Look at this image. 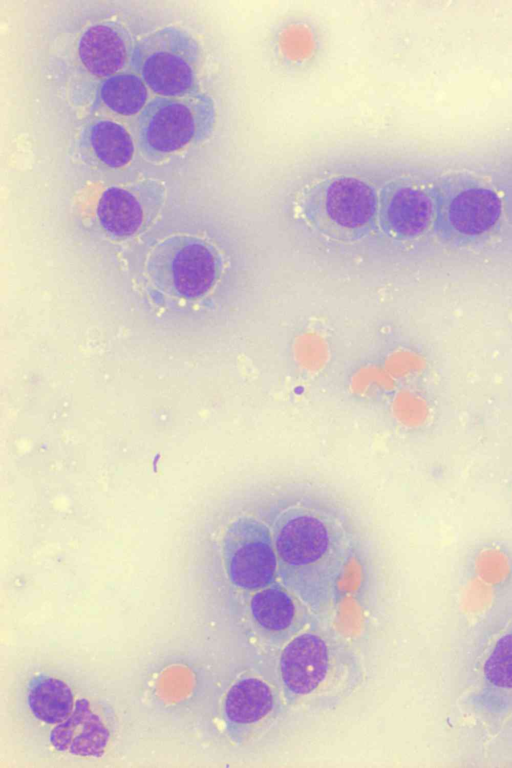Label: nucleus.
<instances>
[{"label": "nucleus", "instance_id": "obj_18", "mask_svg": "<svg viewBox=\"0 0 512 768\" xmlns=\"http://www.w3.org/2000/svg\"><path fill=\"white\" fill-rule=\"evenodd\" d=\"M102 104L110 111L132 116L140 112L147 100L144 81L135 74H116L103 81L98 91Z\"/></svg>", "mask_w": 512, "mask_h": 768}, {"label": "nucleus", "instance_id": "obj_11", "mask_svg": "<svg viewBox=\"0 0 512 768\" xmlns=\"http://www.w3.org/2000/svg\"><path fill=\"white\" fill-rule=\"evenodd\" d=\"M376 209V195L364 182L350 177L333 180L326 189L325 210L330 220L343 227H359Z\"/></svg>", "mask_w": 512, "mask_h": 768}, {"label": "nucleus", "instance_id": "obj_5", "mask_svg": "<svg viewBox=\"0 0 512 768\" xmlns=\"http://www.w3.org/2000/svg\"><path fill=\"white\" fill-rule=\"evenodd\" d=\"M437 226L450 237L467 239L490 230L501 215L496 192L474 176L444 177L437 189Z\"/></svg>", "mask_w": 512, "mask_h": 768}, {"label": "nucleus", "instance_id": "obj_17", "mask_svg": "<svg viewBox=\"0 0 512 768\" xmlns=\"http://www.w3.org/2000/svg\"><path fill=\"white\" fill-rule=\"evenodd\" d=\"M28 705L38 720L47 724L60 723L72 712L73 693L60 679L39 675L29 684Z\"/></svg>", "mask_w": 512, "mask_h": 768}, {"label": "nucleus", "instance_id": "obj_8", "mask_svg": "<svg viewBox=\"0 0 512 768\" xmlns=\"http://www.w3.org/2000/svg\"><path fill=\"white\" fill-rule=\"evenodd\" d=\"M132 51L127 32L114 23L90 26L78 43L81 63L90 74L98 77L116 75L131 59Z\"/></svg>", "mask_w": 512, "mask_h": 768}, {"label": "nucleus", "instance_id": "obj_3", "mask_svg": "<svg viewBox=\"0 0 512 768\" xmlns=\"http://www.w3.org/2000/svg\"><path fill=\"white\" fill-rule=\"evenodd\" d=\"M223 558L231 583L246 591H258L274 583L277 554L265 496L248 501L228 526Z\"/></svg>", "mask_w": 512, "mask_h": 768}, {"label": "nucleus", "instance_id": "obj_6", "mask_svg": "<svg viewBox=\"0 0 512 768\" xmlns=\"http://www.w3.org/2000/svg\"><path fill=\"white\" fill-rule=\"evenodd\" d=\"M331 669V648L317 632L296 635L281 652L280 678L287 697L293 701L315 696L324 688Z\"/></svg>", "mask_w": 512, "mask_h": 768}, {"label": "nucleus", "instance_id": "obj_12", "mask_svg": "<svg viewBox=\"0 0 512 768\" xmlns=\"http://www.w3.org/2000/svg\"><path fill=\"white\" fill-rule=\"evenodd\" d=\"M81 144L88 158L101 168L119 169L133 158L134 142L127 129L110 119H95L84 129Z\"/></svg>", "mask_w": 512, "mask_h": 768}, {"label": "nucleus", "instance_id": "obj_9", "mask_svg": "<svg viewBox=\"0 0 512 768\" xmlns=\"http://www.w3.org/2000/svg\"><path fill=\"white\" fill-rule=\"evenodd\" d=\"M299 601L284 585L274 582L252 595L250 614L256 627L268 638L285 639L301 627L305 605Z\"/></svg>", "mask_w": 512, "mask_h": 768}, {"label": "nucleus", "instance_id": "obj_13", "mask_svg": "<svg viewBox=\"0 0 512 768\" xmlns=\"http://www.w3.org/2000/svg\"><path fill=\"white\" fill-rule=\"evenodd\" d=\"M274 708L270 687L259 678L245 677L228 691L224 712L234 729H250L264 720Z\"/></svg>", "mask_w": 512, "mask_h": 768}, {"label": "nucleus", "instance_id": "obj_4", "mask_svg": "<svg viewBox=\"0 0 512 768\" xmlns=\"http://www.w3.org/2000/svg\"><path fill=\"white\" fill-rule=\"evenodd\" d=\"M199 45L177 27L159 29L133 48L131 65L156 94L178 97L191 93L197 79Z\"/></svg>", "mask_w": 512, "mask_h": 768}, {"label": "nucleus", "instance_id": "obj_16", "mask_svg": "<svg viewBox=\"0 0 512 768\" xmlns=\"http://www.w3.org/2000/svg\"><path fill=\"white\" fill-rule=\"evenodd\" d=\"M433 214L430 197L421 189L402 186L390 197L387 220L392 230L403 236H416L429 225Z\"/></svg>", "mask_w": 512, "mask_h": 768}, {"label": "nucleus", "instance_id": "obj_2", "mask_svg": "<svg viewBox=\"0 0 512 768\" xmlns=\"http://www.w3.org/2000/svg\"><path fill=\"white\" fill-rule=\"evenodd\" d=\"M213 122L214 105L205 94L155 98L138 119L140 149L149 160L167 159L205 139Z\"/></svg>", "mask_w": 512, "mask_h": 768}, {"label": "nucleus", "instance_id": "obj_7", "mask_svg": "<svg viewBox=\"0 0 512 768\" xmlns=\"http://www.w3.org/2000/svg\"><path fill=\"white\" fill-rule=\"evenodd\" d=\"M473 705L482 714L502 718L512 714V620L487 652Z\"/></svg>", "mask_w": 512, "mask_h": 768}, {"label": "nucleus", "instance_id": "obj_15", "mask_svg": "<svg viewBox=\"0 0 512 768\" xmlns=\"http://www.w3.org/2000/svg\"><path fill=\"white\" fill-rule=\"evenodd\" d=\"M137 185L136 190L138 189ZM135 188L110 187L100 196L96 214L101 227L117 237L133 235L144 222L145 210Z\"/></svg>", "mask_w": 512, "mask_h": 768}, {"label": "nucleus", "instance_id": "obj_1", "mask_svg": "<svg viewBox=\"0 0 512 768\" xmlns=\"http://www.w3.org/2000/svg\"><path fill=\"white\" fill-rule=\"evenodd\" d=\"M278 576L311 612H326L351 555L346 516L332 501L306 493L265 496Z\"/></svg>", "mask_w": 512, "mask_h": 768}, {"label": "nucleus", "instance_id": "obj_10", "mask_svg": "<svg viewBox=\"0 0 512 768\" xmlns=\"http://www.w3.org/2000/svg\"><path fill=\"white\" fill-rule=\"evenodd\" d=\"M109 741V731L86 699L77 700L71 715L50 733L52 746L76 756L99 757Z\"/></svg>", "mask_w": 512, "mask_h": 768}, {"label": "nucleus", "instance_id": "obj_14", "mask_svg": "<svg viewBox=\"0 0 512 768\" xmlns=\"http://www.w3.org/2000/svg\"><path fill=\"white\" fill-rule=\"evenodd\" d=\"M215 259L205 245L188 241L173 258L172 276L177 292L187 298L198 297L213 285Z\"/></svg>", "mask_w": 512, "mask_h": 768}]
</instances>
